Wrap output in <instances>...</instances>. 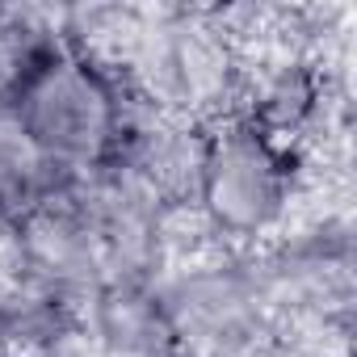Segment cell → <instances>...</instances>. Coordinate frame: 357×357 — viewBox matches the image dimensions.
Masks as SVG:
<instances>
[{
	"mask_svg": "<svg viewBox=\"0 0 357 357\" xmlns=\"http://www.w3.org/2000/svg\"><path fill=\"white\" fill-rule=\"evenodd\" d=\"M9 109L43 155L68 172H89L114 155L139 101L114 72L63 43L22 84Z\"/></svg>",
	"mask_w": 357,
	"mask_h": 357,
	"instance_id": "1",
	"label": "cell"
},
{
	"mask_svg": "<svg viewBox=\"0 0 357 357\" xmlns=\"http://www.w3.org/2000/svg\"><path fill=\"white\" fill-rule=\"evenodd\" d=\"M147 286L185 357H244L273 332L257 294L248 248H223L198 265L164 269Z\"/></svg>",
	"mask_w": 357,
	"mask_h": 357,
	"instance_id": "3",
	"label": "cell"
},
{
	"mask_svg": "<svg viewBox=\"0 0 357 357\" xmlns=\"http://www.w3.org/2000/svg\"><path fill=\"white\" fill-rule=\"evenodd\" d=\"M206 147H211V126L139 105L109 160L126 168L160 206H190L198 202L202 190Z\"/></svg>",
	"mask_w": 357,
	"mask_h": 357,
	"instance_id": "5",
	"label": "cell"
},
{
	"mask_svg": "<svg viewBox=\"0 0 357 357\" xmlns=\"http://www.w3.org/2000/svg\"><path fill=\"white\" fill-rule=\"evenodd\" d=\"M68 168H59L51 155L38 151V143L22 130L13 109H0V215L5 219H26L30 211L55 202L72 185Z\"/></svg>",
	"mask_w": 357,
	"mask_h": 357,
	"instance_id": "8",
	"label": "cell"
},
{
	"mask_svg": "<svg viewBox=\"0 0 357 357\" xmlns=\"http://www.w3.org/2000/svg\"><path fill=\"white\" fill-rule=\"evenodd\" d=\"M101 357H185L151 286H109L89 319Z\"/></svg>",
	"mask_w": 357,
	"mask_h": 357,
	"instance_id": "7",
	"label": "cell"
},
{
	"mask_svg": "<svg viewBox=\"0 0 357 357\" xmlns=\"http://www.w3.org/2000/svg\"><path fill=\"white\" fill-rule=\"evenodd\" d=\"M294 185V155L252 118L211 126L198 206L231 248H261L273 240Z\"/></svg>",
	"mask_w": 357,
	"mask_h": 357,
	"instance_id": "2",
	"label": "cell"
},
{
	"mask_svg": "<svg viewBox=\"0 0 357 357\" xmlns=\"http://www.w3.org/2000/svg\"><path fill=\"white\" fill-rule=\"evenodd\" d=\"M17 248H22L26 278L47 294H55L80 319H89L93 303L109 290L97 236L89 231V223L76 215L68 198H55L30 211L26 219H17Z\"/></svg>",
	"mask_w": 357,
	"mask_h": 357,
	"instance_id": "4",
	"label": "cell"
},
{
	"mask_svg": "<svg viewBox=\"0 0 357 357\" xmlns=\"http://www.w3.org/2000/svg\"><path fill=\"white\" fill-rule=\"evenodd\" d=\"M172 59H176V97H181L185 118L215 126L244 114L240 59L215 9H176Z\"/></svg>",
	"mask_w": 357,
	"mask_h": 357,
	"instance_id": "6",
	"label": "cell"
}]
</instances>
